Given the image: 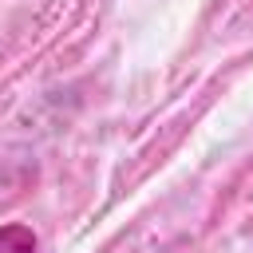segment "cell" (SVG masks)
Listing matches in <instances>:
<instances>
[{"mask_svg": "<svg viewBox=\"0 0 253 253\" xmlns=\"http://www.w3.org/2000/svg\"><path fill=\"white\" fill-rule=\"evenodd\" d=\"M0 253H36V237L24 225H8L0 229Z\"/></svg>", "mask_w": 253, "mask_h": 253, "instance_id": "cell-1", "label": "cell"}]
</instances>
